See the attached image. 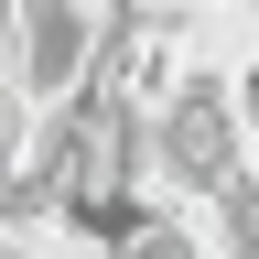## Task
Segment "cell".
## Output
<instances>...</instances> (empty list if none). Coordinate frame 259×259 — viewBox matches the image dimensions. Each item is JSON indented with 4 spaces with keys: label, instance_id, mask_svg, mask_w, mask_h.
Here are the masks:
<instances>
[{
    "label": "cell",
    "instance_id": "obj_1",
    "mask_svg": "<svg viewBox=\"0 0 259 259\" xmlns=\"http://www.w3.org/2000/svg\"><path fill=\"white\" fill-rule=\"evenodd\" d=\"M151 162H173V194H205V205H227V194H248V108H238V76H184L173 108L151 119Z\"/></svg>",
    "mask_w": 259,
    "mask_h": 259
},
{
    "label": "cell",
    "instance_id": "obj_2",
    "mask_svg": "<svg viewBox=\"0 0 259 259\" xmlns=\"http://www.w3.org/2000/svg\"><path fill=\"white\" fill-rule=\"evenodd\" d=\"M108 248H119V259H205V248L184 238V216H130Z\"/></svg>",
    "mask_w": 259,
    "mask_h": 259
}]
</instances>
